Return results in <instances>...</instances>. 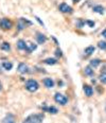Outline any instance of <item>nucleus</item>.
<instances>
[{
    "label": "nucleus",
    "instance_id": "nucleus-5",
    "mask_svg": "<svg viewBox=\"0 0 106 123\" xmlns=\"http://www.w3.org/2000/svg\"><path fill=\"white\" fill-rule=\"evenodd\" d=\"M28 25H32V21H30L29 19H25V18H20L18 20V25H17V28H18V31H21L25 29Z\"/></svg>",
    "mask_w": 106,
    "mask_h": 123
},
{
    "label": "nucleus",
    "instance_id": "nucleus-16",
    "mask_svg": "<svg viewBox=\"0 0 106 123\" xmlns=\"http://www.w3.org/2000/svg\"><path fill=\"white\" fill-rule=\"evenodd\" d=\"M84 73L85 75H88V76H92L94 74V68H91L90 66H87V67L84 68Z\"/></svg>",
    "mask_w": 106,
    "mask_h": 123
},
{
    "label": "nucleus",
    "instance_id": "nucleus-27",
    "mask_svg": "<svg viewBox=\"0 0 106 123\" xmlns=\"http://www.w3.org/2000/svg\"><path fill=\"white\" fill-rule=\"evenodd\" d=\"M35 19H36V20H37V21H38V22H39V24H40L41 25H44V22H43V21H41V20L39 19V17H37V16H36V17H35Z\"/></svg>",
    "mask_w": 106,
    "mask_h": 123
},
{
    "label": "nucleus",
    "instance_id": "nucleus-17",
    "mask_svg": "<svg viewBox=\"0 0 106 123\" xmlns=\"http://www.w3.org/2000/svg\"><path fill=\"white\" fill-rule=\"evenodd\" d=\"M92 11L94 13H97V14H100V15H103L104 14V7L102 6H94V9H92Z\"/></svg>",
    "mask_w": 106,
    "mask_h": 123
},
{
    "label": "nucleus",
    "instance_id": "nucleus-30",
    "mask_svg": "<svg viewBox=\"0 0 106 123\" xmlns=\"http://www.w3.org/2000/svg\"><path fill=\"white\" fill-rule=\"evenodd\" d=\"M105 111H106V107H105Z\"/></svg>",
    "mask_w": 106,
    "mask_h": 123
},
{
    "label": "nucleus",
    "instance_id": "nucleus-26",
    "mask_svg": "<svg viewBox=\"0 0 106 123\" xmlns=\"http://www.w3.org/2000/svg\"><path fill=\"white\" fill-rule=\"evenodd\" d=\"M101 35H102V36L104 37V38H106V29L102 31V33H101Z\"/></svg>",
    "mask_w": 106,
    "mask_h": 123
},
{
    "label": "nucleus",
    "instance_id": "nucleus-19",
    "mask_svg": "<svg viewBox=\"0 0 106 123\" xmlns=\"http://www.w3.org/2000/svg\"><path fill=\"white\" fill-rule=\"evenodd\" d=\"M94 51H95V48L94 47V46H88V47L85 48L84 52H85V54H86L87 56H89V55H91Z\"/></svg>",
    "mask_w": 106,
    "mask_h": 123
},
{
    "label": "nucleus",
    "instance_id": "nucleus-23",
    "mask_svg": "<svg viewBox=\"0 0 106 123\" xmlns=\"http://www.w3.org/2000/svg\"><path fill=\"white\" fill-rule=\"evenodd\" d=\"M98 47L100 48L101 50H106V42H99L98 43Z\"/></svg>",
    "mask_w": 106,
    "mask_h": 123
},
{
    "label": "nucleus",
    "instance_id": "nucleus-9",
    "mask_svg": "<svg viewBox=\"0 0 106 123\" xmlns=\"http://www.w3.org/2000/svg\"><path fill=\"white\" fill-rule=\"evenodd\" d=\"M17 71L21 74H25V73L29 72V67H28L25 63H20L17 67Z\"/></svg>",
    "mask_w": 106,
    "mask_h": 123
},
{
    "label": "nucleus",
    "instance_id": "nucleus-18",
    "mask_svg": "<svg viewBox=\"0 0 106 123\" xmlns=\"http://www.w3.org/2000/svg\"><path fill=\"white\" fill-rule=\"evenodd\" d=\"M1 65H2V68H3L4 70H7V71H10L13 68L12 62H2Z\"/></svg>",
    "mask_w": 106,
    "mask_h": 123
},
{
    "label": "nucleus",
    "instance_id": "nucleus-10",
    "mask_svg": "<svg viewBox=\"0 0 106 123\" xmlns=\"http://www.w3.org/2000/svg\"><path fill=\"white\" fill-rule=\"evenodd\" d=\"M36 40H37V43H39V45H43V43H45L47 42V37H46V35H44L43 33L37 32L36 33Z\"/></svg>",
    "mask_w": 106,
    "mask_h": 123
},
{
    "label": "nucleus",
    "instance_id": "nucleus-15",
    "mask_svg": "<svg viewBox=\"0 0 106 123\" xmlns=\"http://www.w3.org/2000/svg\"><path fill=\"white\" fill-rule=\"evenodd\" d=\"M25 43H27V42H25L24 39H19L16 43V47L18 50H25Z\"/></svg>",
    "mask_w": 106,
    "mask_h": 123
},
{
    "label": "nucleus",
    "instance_id": "nucleus-11",
    "mask_svg": "<svg viewBox=\"0 0 106 123\" xmlns=\"http://www.w3.org/2000/svg\"><path fill=\"white\" fill-rule=\"evenodd\" d=\"M83 90L85 92V96H87V97H91L94 94V88L90 85H87V84L83 86Z\"/></svg>",
    "mask_w": 106,
    "mask_h": 123
},
{
    "label": "nucleus",
    "instance_id": "nucleus-24",
    "mask_svg": "<svg viewBox=\"0 0 106 123\" xmlns=\"http://www.w3.org/2000/svg\"><path fill=\"white\" fill-rule=\"evenodd\" d=\"M55 55L57 56V57H62V56H63V52H62V50L59 49V48H57V49L55 50Z\"/></svg>",
    "mask_w": 106,
    "mask_h": 123
},
{
    "label": "nucleus",
    "instance_id": "nucleus-4",
    "mask_svg": "<svg viewBox=\"0 0 106 123\" xmlns=\"http://www.w3.org/2000/svg\"><path fill=\"white\" fill-rule=\"evenodd\" d=\"M12 27H13V22H12L11 19L2 18L0 20V28H1L2 30H4V31L10 30V29H12Z\"/></svg>",
    "mask_w": 106,
    "mask_h": 123
},
{
    "label": "nucleus",
    "instance_id": "nucleus-29",
    "mask_svg": "<svg viewBox=\"0 0 106 123\" xmlns=\"http://www.w3.org/2000/svg\"><path fill=\"white\" fill-rule=\"evenodd\" d=\"M1 89H2V84L0 83V91H1Z\"/></svg>",
    "mask_w": 106,
    "mask_h": 123
},
{
    "label": "nucleus",
    "instance_id": "nucleus-8",
    "mask_svg": "<svg viewBox=\"0 0 106 123\" xmlns=\"http://www.w3.org/2000/svg\"><path fill=\"white\" fill-rule=\"evenodd\" d=\"M36 49H37V45H35V43L32 42H27V43H25V51H27L28 53L33 52V51H35Z\"/></svg>",
    "mask_w": 106,
    "mask_h": 123
},
{
    "label": "nucleus",
    "instance_id": "nucleus-7",
    "mask_svg": "<svg viewBox=\"0 0 106 123\" xmlns=\"http://www.w3.org/2000/svg\"><path fill=\"white\" fill-rule=\"evenodd\" d=\"M2 123H16V118L13 114H7L6 115V117L2 119Z\"/></svg>",
    "mask_w": 106,
    "mask_h": 123
},
{
    "label": "nucleus",
    "instance_id": "nucleus-28",
    "mask_svg": "<svg viewBox=\"0 0 106 123\" xmlns=\"http://www.w3.org/2000/svg\"><path fill=\"white\" fill-rule=\"evenodd\" d=\"M80 1V0H73V2H74V3H77V2H79Z\"/></svg>",
    "mask_w": 106,
    "mask_h": 123
},
{
    "label": "nucleus",
    "instance_id": "nucleus-21",
    "mask_svg": "<svg viewBox=\"0 0 106 123\" xmlns=\"http://www.w3.org/2000/svg\"><path fill=\"white\" fill-rule=\"evenodd\" d=\"M0 49L2 51H7V52H9V51L11 50V45L6 42H3L1 45H0Z\"/></svg>",
    "mask_w": 106,
    "mask_h": 123
},
{
    "label": "nucleus",
    "instance_id": "nucleus-12",
    "mask_svg": "<svg viewBox=\"0 0 106 123\" xmlns=\"http://www.w3.org/2000/svg\"><path fill=\"white\" fill-rule=\"evenodd\" d=\"M41 108H43L44 111H47L49 114H52V115H55L58 112V109L54 106H44V107H41Z\"/></svg>",
    "mask_w": 106,
    "mask_h": 123
},
{
    "label": "nucleus",
    "instance_id": "nucleus-3",
    "mask_svg": "<svg viewBox=\"0 0 106 123\" xmlns=\"http://www.w3.org/2000/svg\"><path fill=\"white\" fill-rule=\"evenodd\" d=\"M54 101H55L56 103H58V104H61L64 106V105H66L68 103V98H67L65 94L57 92V93H55V96H54Z\"/></svg>",
    "mask_w": 106,
    "mask_h": 123
},
{
    "label": "nucleus",
    "instance_id": "nucleus-6",
    "mask_svg": "<svg viewBox=\"0 0 106 123\" xmlns=\"http://www.w3.org/2000/svg\"><path fill=\"white\" fill-rule=\"evenodd\" d=\"M58 10L62 13H69V14L72 13V11H73V10H72V7L70 6H68L67 3H61V4H59V6H58Z\"/></svg>",
    "mask_w": 106,
    "mask_h": 123
},
{
    "label": "nucleus",
    "instance_id": "nucleus-25",
    "mask_svg": "<svg viewBox=\"0 0 106 123\" xmlns=\"http://www.w3.org/2000/svg\"><path fill=\"white\" fill-rule=\"evenodd\" d=\"M86 24L88 25L89 27H91V28H94V21H90V20H87Z\"/></svg>",
    "mask_w": 106,
    "mask_h": 123
},
{
    "label": "nucleus",
    "instance_id": "nucleus-13",
    "mask_svg": "<svg viewBox=\"0 0 106 123\" xmlns=\"http://www.w3.org/2000/svg\"><path fill=\"white\" fill-rule=\"evenodd\" d=\"M43 83H44V85L47 87V88H53V87H54V81H53L51 78H46V79H44Z\"/></svg>",
    "mask_w": 106,
    "mask_h": 123
},
{
    "label": "nucleus",
    "instance_id": "nucleus-22",
    "mask_svg": "<svg viewBox=\"0 0 106 123\" xmlns=\"http://www.w3.org/2000/svg\"><path fill=\"white\" fill-rule=\"evenodd\" d=\"M99 80H100L101 83L106 84V70L102 71V72L100 73V75H99Z\"/></svg>",
    "mask_w": 106,
    "mask_h": 123
},
{
    "label": "nucleus",
    "instance_id": "nucleus-2",
    "mask_svg": "<svg viewBox=\"0 0 106 123\" xmlns=\"http://www.w3.org/2000/svg\"><path fill=\"white\" fill-rule=\"evenodd\" d=\"M25 87L29 92H35V91L38 90V88H39V84H38V82L36 80L30 79V80H28L25 82Z\"/></svg>",
    "mask_w": 106,
    "mask_h": 123
},
{
    "label": "nucleus",
    "instance_id": "nucleus-14",
    "mask_svg": "<svg viewBox=\"0 0 106 123\" xmlns=\"http://www.w3.org/2000/svg\"><path fill=\"white\" fill-rule=\"evenodd\" d=\"M101 63H102V61H101V60H99V58H94V60L90 61L89 66L91 68H97V67H99V66H100Z\"/></svg>",
    "mask_w": 106,
    "mask_h": 123
},
{
    "label": "nucleus",
    "instance_id": "nucleus-20",
    "mask_svg": "<svg viewBox=\"0 0 106 123\" xmlns=\"http://www.w3.org/2000/svg\"><path fill=\"white\" fill-rule=\"evenodd\" d=\"M44 63H45L46 65H51V66H53V65H56V64H57V60L49 57V58H46V60H44Z\"/></svg>",
    "mask_w": 106,
    "mask_h": 123
},
{
    "label": "nucleus",
    "instance_id": "nucleus-1",
    "mask_svg": "<svg viewBox=\"0 0 106 123\" xmlns=\"http://www.w3.org/2000/svg\"><path fill=\"white\" fill-rule=\"evenodd\" d=\"M44 118V114H32L25 118L22 123H43Z\"/></svg>",
    "mask_w": 106,
    "mask_h": 123
}]
</instances>
